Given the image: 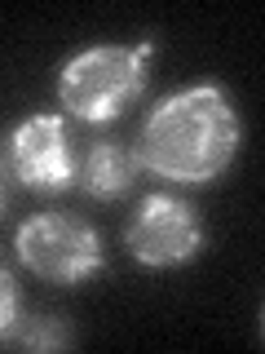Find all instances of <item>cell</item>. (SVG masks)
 Instances as JSON below:
<instances>
[{"instance_id": "3957f363", "label": "cell", "mask_w": 265, "mask_h": 354, "mask_svg": "<svg viewBox=\"0 0 265 354\" xmlns=\"http://www.w3.org/2000/svg\"><path fill=\"white\" fill-rule=\"evenodd\" d=\"M18 257L49 283H84L106 266L102 239L84 217L71 213H36L18 226Z\"/></svg>"}, {"instance_id": "6da1fadb", "label": "cell", "mask_w": 265, "mask_h": 354, "mask_svg": "<svg viewBox=\"0 0 265 354\" xmlns=\"http://www.w3.org/2000/svg\"><path fill=\"white\" fill-rule=\"evenodd\" d=\"M137 164L164 182H217L239 155V111L213 80L168 93L146 115L137 142Z\"/></svg>"}, {"instance_id": "7a4b0ae2", "label": "cell", "mask_w": 265, "mask_h": 354, "mask_svg": "<svg viewBox=\"0 0 265 354\" xmlns=\"http://www.w3.org/2000/svg\"><path fill=\"white\" fill-rule=\"evenodd\" d=\"M150 44H93L75 53L58 75V97L66 115L84 124H106L146 88Z\"/></svg>"}, {"instance_id": "ba28073f", "label": "cell", "mask_w": 265, "mask_h": 354, "mask_svg": "<svg viewBox=\"0 0 265 354\" xmlns=\"http://www.w3.org/2000/svg\"><path fill=\"white\" fill-rule=\"evenodd\" d=\"M18 324V283L0 261V341H9V332Z\"/></svg>"}, {"instance_id": "52a82bcc", "label": "cell", "mask_w": 265, "mask_h": 354, "mask_svg": "<svg viewBox=\"0 0 265 354\" xmlns=\"http://www.w3.org/2000/svg\"><path fill=\"white\" fill-rule=\"evenodd\" d=\"M9 341H14V346H22V350L44 354V350H62L66 341H71V332H66L62 319H53V315H31V319L18 315L14 332H9Z\"/></svg>"}, {"instance_id": "5b68a950", "label": "cell", "mask_w": 265, "mask_h": 354, "mask_svg": "<svg viewBox=\"0 0 265 354\" xmlns=\"http://www.w3.org/2000/svg\"><path fill=\"white\" fill-rule=\"evenodd\" d=\"M75 147L62 115H31L9 138V173L31 191H66L75 182Z\"/></svg>"}, {"instance_id": "8992f818", "label": "cell", "mask_w": 265, "mask_h": 354, "mask_svg": "<svg viewBox=\"0 0 265 354\" xmlns=\"http://www.w3.org/2000/svg\"><path fill=\"white\" fill-rule=\"evenodd\" d=\"M137 155L128 147H119V142H93V147L84 151L80 169H75V182L84 186L93 199H115L124 195L132 186V177H137Z\"/></svg>"}, {"instance_id": "9c48e42d", "label": "cell", "mask_w": 265, "mask_h": 354, "mask_svg": "<svg viewBox=\"0 0 265 354\" xmlns=\"http://www.w3.org/2000/svg\"><path fill=\"white\" fill-rule=\"evenodd\" d=\"M5 177H9V164H5V155H0V208H5Z\"/></svg>"}, {"instance_id": "277c9868", "label": "cell", "mask_w": 265, "mask_h": 354, "mask_svg": "<svg viewBox=\"0 0 265 354\" xmlns=\"http://www.w3.org/2000/svg\"><path fill=\"white\" fill-rule=\"evenodd\" d=\"M204 248V221L177 195H146L128 221V252L150 270L190 261Z\"/></svg>"}]
</instances>
